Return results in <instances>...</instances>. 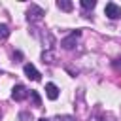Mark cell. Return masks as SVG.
Listing matches in <instances>:
<instances>
[{
    "instance_id": "obj_1",
    "label": "cell",
    "mask_w": 121,
    "mask_h": 121,
    "mask_svg": "<svg viewBox=\"0 0 121 121\" xmlns=\"http://www.w3.org/2000/svg\"><path fill=\"white\" fill-rule=\"evenodd\" d=\"M43 15H45V11H43L40 6H36V4H30L28 9H26V21H28V23H38Z\"/></svg>"
},
{
    "instance_id": "obj_2",
    "label": "cell",
    "mask_w": 121,
    "mask_h": 121,
    "mask_svg": "<svg viewBox=\"0 0 121 121\" xmlns=\"http://www.w3.org/2000/svg\"><path fill=\"white\" fill-rule=\"evenodd\" d=\"M40 30H42V32H38V30L34 28V30H32V34H34L36 38H40V40H42V43H43L47 49H51V47H53V43H55V38H53V34H51L47 28H40Z\"/></svg>"
},
{
    "instance_id": "obj_3",
    "label": "cell",
    "mask_w": 121,
    "mask_h": 121,
    "mask_svg": "<svg viewBox=\"0 0 121 121\" xmlns=\"http://www.w3.org/2000/svg\"><path fill=\"white\" fill-rule=\"evenodd\" d=\"M28 96V89L25 87V85H21V83H17L13 89H11V98L13 100H17V102H21V100H25Z\"/></svg>"
},
{
    "instance_id": "obj_4",
    "label": "cell",
    "mask_w": 121,
    "mask_h": 121,
    "mask_svg": "<svg viewBox=\"0 0 121 121\" xmlns=\"http://www.w3.org/2000/svg\"><path fill=\"white\" fill-rule=\"evenodd\" d=\"M104 13H106L110 19H119V17H121V8H119L117 4H113V2H108L106 8H104Z\"/></svg>"
},
{
    "instance_id": "obj_5",
    "label": "cell",
    "mask_w": 121,
    "mask_h": 121,
    "mask_svg": "<svg viewBox=\"0 0 121 121\" xmlns=\"http://www.w3.org/2000/svg\"><path fill=\"white\" fill-rule=\"evenodd\" d=\"M79 34H81L79 30H74V32H72L68 38H64V40L60 42V45H62L64 49H72V47L76 45V38H79Z\"/></svg>"
},
{
    "instance_id": "obj_6",
    "label": "cell",
    "mask_w": 121,
    "mask_h": 121,
    "mask_svg": "<svg viewBox=\"0 0 121 121\" xmlns=\"http://www.w3.org/2000/svg\"><path fill=\"white\" fill-rule=\"evenodd\" d=\"M23 70H25L26 78H30V79H34V81H40V78H42V76H40V72L36 70V66H34V64H25V68H23Z\"/></svg>"
},
{
    "instance_id": "obj_7",
    "label": "cell",
    "mask_w": 121,
    "mask_h": 121,
    "mask_svg": "<svg viewBox=\"0 0 121 121\" xmlns=\"http://www.w3.org/2000/svg\"><path fill=\"white\" fill-rule=\"evenodd\" d=\"M45 95H47L49 100H57L59 98V87L55 83H47L45 85Z\"/></svg>"
},
{
    "instance_id": "obj_8",
    "label": "cell",
    "mask_w": 121,
    "mask_h": 121,
    "mask_svg": "<svg viewBox=\"0 0 121 121\" xmlns=\"http://www.w3.org/2000/svg\"><path fill=\"white\" fill-rule=\"evenodd\" d=\"M57 8H59V9H62V11H72V8H74V6H72V2H70V0H59V2H57Z\"/></svg>"
},
{
    "instance_id": "obj_9",
    "label": "cell",
    "mask_w": 121,
    "mask_h": 121,
    "mask_svg": "<svg viewBox=\"0 0 121 121\" xmlns=\"http://www.w3.org/2000/svg\"><path fill=\"white\" fill-rule=\"evenodd\" d=\"M28 95H30V100H32V104L40 108V106H42V98H40V95H38V91H30Z\"/></svg>"
},
{
    "instance_id": "obj_10",
    "label": "cell",
    "mask_w": 121,
    "mask_h": 121,
    "mask_svg": "<svg viewBox=\"0 0 121 121\" xmlns=\"http://www.w3.org/2000/svg\"><path fill=\"white\" fill-rule=\"evenodd\" d=\"M53 59H55V57H53V53H51V49H47V51H43V53H42V60H43V62H47V64H51V62H53Z\"/></svg>"
},
{
    "instance_id": "obj_11",
    "label": "cell",
    "mask_w": 121,
    "mask_h": 121,
    "mask_svg": "<svg viewBox=\"0 0 121 121\" xmlns=\"http://www.w3.org/2000/svg\"><path fill=\"white\" fill-rule=\"evenodd\" d=\"M8 36H9V26L4 25V23H0V40H6Z\"/></svg>"
},
{
    "instance_id": "obj_12",
    "label": "cell",
    "mask_w": 121,
    "mask_h": 121,
    "mask_svg": "<svg viewBox=\"0 0 121 121\" xmlns=\"http://www.w3.org/2000/svg\"><path fill=\"white\" fill-rule=\"evenodd\" d=\"M95 6H96L95 0H81V8H83V9H93Z\"/></svg>"
},
{
    "instance_id": "obj_13",
    "label": "cell",
    "mask_w": 121,
    "mask_h": 121,
    "mask_svg": "<svg viewBox=\"0 0 121 121\" xmlns=\"http://www.w3.org/2000/svg\"><path fill=\"white\" fill-rule=\"evenodd\" d=\"M19 119L21 121H32V113L30 112H19Z\"/></svg>"
},
{
    "instance_id": "obj_14",
    "label": "cell",
    "mask_w": 121,
    "mask_h": 121,
    "mask_svg": "<svg viewBox=\"0 0 121 121\" xmlns=\"http://www.w3.org/2000/svg\"><path fill=\"white\" fill-rule=\"evenodd\" d=\"M112 66L115 68V72H121V59H115V60L112 62Z\"/></svg>"
},
{
    "instance_id": "obj_15",
    "label": "cell",
    "mask_w": 121,
    "mask_h": 121,
    "mask_svg": "<svg viewBox=\"0 0 121 121\" xmlns=\"http://www.w3.org/2000/svg\"><path fill=\"white\" fill-rule=\"evenodd\" d=\"M62 121H76V119H74V117H68V115H66V117H62Z\"/></svg>"
},
{
    "instance_id": "obj_16",
    "label": "cell",
    "mask_w": 121,
    "mask_h": 121,
    "mask_svg": "<svg viewBox=\"0 0 121 121\" xmlns=\"http://www.w3.org/2000/svg\"><path fill=\"white\" fill-rule=\"evenodd\" d=\"M40 121H49V119H45V117H42V119H40Z\"/></svg>"
}]
</instances>
